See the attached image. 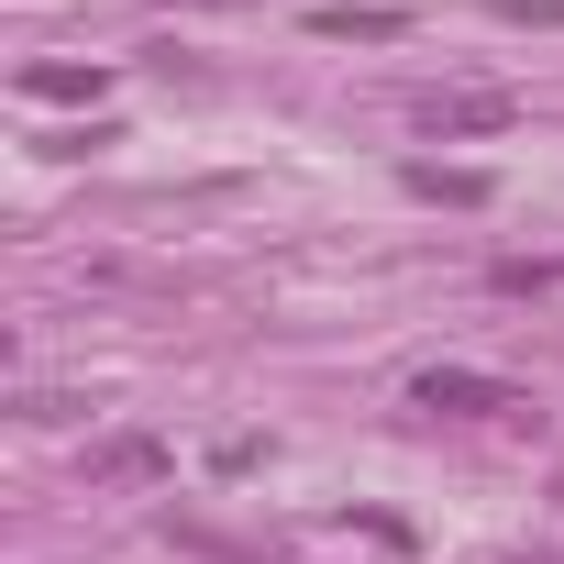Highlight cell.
<instances>
[{
	"mask_svg": "<svg viewBox=\"0 0 564 564\" xmlns=\"http://www.w3.org/2000/svg\"><path fill=\"white\" fill-rule=\"evenodd\" d=\"M410 410H432V421H520L531 399H520L509 377H476V366H432V377L410 388Z\"/></svg>",
	"mask_w": 564,
	"mask_h": 564,
	"instance_id": "6da1fadb",
	"label": "cell"
},
{
	"mask_svg": "<svg viewBox=\"0 0 564 564\" xmlns=\"http://www.w3.org/2000/svg\"><path fill=\"white\" fill-rule=\"evenodd\" d=\"M509 122H520L509 89H432V100H421V133H432V144H487V133H509Z\"/></svg>",
	"mask_w": 564,
	"mask_h": 564,
	"instance_id": "7a4b0ae2",
	"label": "cell"
},
{
	"mask_svg": "<svg viewBox=\"0 0 564 564\" xmlns=\"http://www.w3.org/2000/svg\"><path fill=\"white\" fill-rule=\"evenodd\" d=\"M89 476H100V487H155V476H166V443H155V432H100V443H89Z\"/></svg>",
	"mask_w": 564,
	"mask_h": 564,
	"instance_id": "3957f363",
	"label": "cell"
},
{
	"mask_svg": "<svg viewBox=\"0 0 564 564\" xmlns=\"http://www.w3.org/2000/svg\"><path fill=\"white\" fill-rule=\"evenodd\" d=\"M311 34H333V45H399L410 12H388V0H333V12H311Z\"/></svg>",
	"mask_w": 564,
	"mask_h": 564,
	"instance_id": "277c9868",
	"label": "cell"
},
{
	"mask_svg": "<svg viewBox=\"0 0 564 564\" xmlns=\"http://www.w3.org/2000/svg\"><path fill=\"white\" fill-rule=\"evenodd\" d=\"M100 89H111V67H78V56L23 67V100H100Z\"/></svg>",
	"mask_w": 564,
	"mask_h": 564,
	"instance_id": "5b68a950",
	"label": "cell"
},
{
	"mask_svg": "<svg viewBox=\"0 0 564 564\" xmlns=\"http://www.w3.org/2000/svg\"><path fill=\"white\" fill-rule=\"evenodd\" d=\"M410 188H421V199H454V210H476V199H487V177H476V166H410Z\"/></svg>",
	"mask_w": 564,
	"mask_h": 564,
	"instance_id": "8992f818",
	"label": "cell"
},
{
	"mask_svg": "<svg viewBox=\"0 0 564 564\" xmlns=\"http://www.w3.org/2000/svg\"><path fill=\"white\" fill-rule=\"evenodd\" d=\"M78 410H89L78 388H23V399H12V421H78Z\"/></svg>",
	"mask_w": 564,
	"mask_h": 564,
	"instance_id": "52a82bcc",
	"label": "cell"
},
{
	"mask_svg": "<svg viewBox=\"0 0 564 564\" xmlns=\"http://www.w3.org/2000/svg\"><path fill=\"white\" fill-rule=\"evenodd\" d=\"M498 23H531V34H564V0H498Z\"/></svg>",
	"mask_w": 564,
	"mask_h": 564,
	"instance_id": "ba28073f",
	"label": "cell"
},
{
	"mask_svg": "<svg viewBox=\"0 0 564 564\" xmlns=\"http://www.w3.org/2000/svg\"><path fill=\"white\" fill-rule=\"evenodd\" d=\"M509 564H564V542H531V553H509Z\"/></svg>",
	"mask_w": 564,
	"mask_h": 564,
	"instance_id": "9c48e42d",
	"label": "cell"
}]
</instances>
